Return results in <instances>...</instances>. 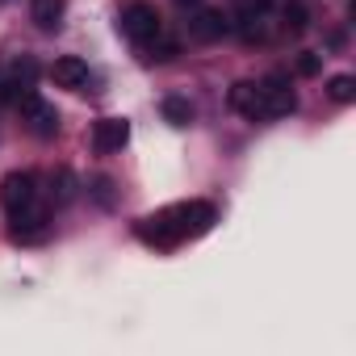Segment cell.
I'll return each instance as SVG.
<instances>
[{
  "label": "cell",
  "mask_w": 356,
  "mask_h": 356,
  "mask_svg": "<svg viewBox=\"0 0 356 356\" xmlns=\"http://www.w3.org/2000/svg\"><path fill=\"white\" fill-rule=\"evenodd\" d=\"M51 76H55V84H63V88H84V84H88V63H84L80 55H63V59H55Z\"/></svg>",
  "instance_id": "30bf717a"
},
{
  "label": "cell",
  "mask_w": 356,
  "mask_h": 356,
  "mask_svg": "<svg viewBox=\"0 0 356 356\" xmlns=\"http://www.w3.org/2000/svg\"><path fill=\"white\" fill-rule=\"evenodd\" d=\"M260 97H264L268 118H289V113L298 109V92L289 88V80H285L281 72H273V76L260 80Z\"/></svg>",
  "instance_id": "5b68a950"
},
{
  "label": "cell",
  "mask_w": 356,
  "mask_h": 356,
  "mask_svg": "<svg viewBox=\"0 0 356 356\" xmlns=\"http://www.w3.org/2000/svg\"><path fill=\"white\" fill-rule=\"evenodd\" d=\"M38 197V181H34V172H9L5 181H0V206H5L9 214H22L30 210Z\"/></svg>",
  "instance_id": "3957f363"
},
{
  "label": "cell",
  "mask_w": 356,
  "mask_h": 356,
  "mask_svg": "<svg viewBox=\"0 0 356 356\" xmlns=\"http://www.w3.org/2000/svg\"><path fill=\"white\" fill-rule=\"evenodd\" d=\"M214 218H218V210H214L210 202H189V206H185V231H189V239L206 235V231L214 227Z\"/></svg>",
  "instance_id": "5bb4252c"
},
{
  "label": "cell",
  "mask_w": 356,
  "mask_h": 356,
  "mask_svg": "<svg viewBox=\"0 0 356 356\" xmlns=\"http://www.w3.org/2000/svg\"><path fill=\"white\" fill-rule=\"evenodd\" d=\"M189 34H193L197 42H218V38L231 34V17H227L222 9H202V13L189 22Z\"/></svg>",
  "instance_id": "9c48e42d"
},
{
  "label": "cell",
  "mask_w": 356,
  "mask_h": 356,
  "mask_svg": "<svg viewBox=\"0 0 356 356\" xmlns=\"http://www.w3.org/2000/svg\"><path fill=\"white\" fill-rule=\"evenodd\" d=\"M88 193L97 197V206H105V210L113 206V181H109V176H97V181L88 185Z\"/></svg>",
  "instance_id": "ac0fdd59"
},
{
  "label": "cell",
  "mask_w": 356,
  "mask_h": 356,
  "mask_svg": "<svg viewBox=\"0 0 356 356\" xmlns=\"http://www.w3.org/2000/svg\"><path fill=\"white\" fill-rule=\"evenodd\" d=\"M76 193H80L76 172H72V168H55V172H51V202H55V206H72Z\"/></svg>",
  "instance_id": "4fadbf2b"
},
{
  "label": "cell",
  "mask_w": 356,
  "mask_h": 356,
  "mask_svg": "<svg viewBox=\"0 0 356 356\" xmlns=\"http://www.w3.org/2000/svg\"><path fill=\"white\" fill-rule=\"evenodd\" d=\"M126 138H130V122H126V118H101V122L92 126V147H97L101 155L122 151Z\"/></svg>",
  "instance_id": "ba28073f"
},
{
  "label": "cell",
  "mask_w": 356,
  "mask_h": 356,
  "mask_svg": "<svg viewBox=\"0 0 356 356\" xmlns=\"http://www.w3.org/2000/svg\"><path fill=\"white\" fill-rule=\"evenodd\" d=\"M122 30H126V38H134L138 47H147V42H155L159 34H163V22H159V13L151 9V5H130L126 13H122Z\"/></svg>",
  "instance_id": "277c9868"
},
{
  "label": "cell",
  "mask_w": 356,
  "mask_h": 356,
  "mask_svg": "<svg viewBox=\"0 0 356 356\" xmlns=\"http://www.w3.org/2000/svg\"><path fill=\"white\" fill-rule=\"evenodd\" d=\"M306 26H310V13H306V5H285V30L289 34H306Z\"/></svg>",
  "instance_id": "e0dca14e"
},
{
  "label": "cell",
  "mask_w": 356,
  "mask_h": 356,
  "mask_svg": "<svg viewBox=\"0 0 356 356\" xmlns=\"http://www.w3.org/2000/svg\"><path fill=\"white\" fill-rule=\"evenodd\" d=\"M227 101H231V109H235L239 118H248V122H268V109H264L260 84H252V80H235L231 92H227Z\"/></svg>",
  "instance_id": "8992f818"
},
{
  "label": "cell",
  "mask_w": 356,
  "mask_h": 356,
  "mask_svg": "<svg viewBox=\"0 0 356 356\" xmlns=\"http://www.w3.org/2000/svg\"><path fill=\"white\" fill-rule=\"evenodd\" d=\"M318 72H323V55L302 51V55H298V76H318Z\"/></svg>",
  "instance_id": "d6986e66"
},
{
  "label": "cell",
  "mask_w": 356,
  "mask_h": 356,
  "mask_svg": "<svg viewBox=\"0 0 356 356\" xmlns=\"http://www.w3.org/2000/svg\"><path fill=\"white\" fill-rule=\"evenodd\" d=\"M17 109H22V122H26L38 138H55V134H59V109H55L51 101H42L38 92H26V97L17 101Z\"/></svg>",
  "instance_id": "7a4b0ae2"
},
{
  "label": "cell",
  "mask_w": 356,
  "mask_h": 356,
  "mask_svg": "<svg viewBox=\"0 0 356 356\" xmlns=\"http://www.w3.org/2000/svg\"><path fill=\"white\" fill-rule=\"evenodd\" d=\"M159 109H163V122H172V126H189V122H193V105H189V97H176V92H172V97H163Z\"/></svg>",
  "instance_id": "9a60e30c"
},
{
  "label": "cell",
  "mask_w": 356,
  "mask_h": 356,
  "mask_svg": "<svg viewBox=\"0 0 356 356\" xmlns=\"http://www.w3.org/2000/svg\"><path fill=\"white\" fill-rule=\"evenodd\" d=\"M327 97L339 101V105L356 101V80H352V76H331V80H327Z\"/></svg>",
  "instance_id": "2e32d148"
},
{
  "label": "cell",
  "mask_w": 356,
  "mask_h": 356,
  "mask_svg": "<svg viewBox=\"0 0 356 356\" xmlns=\"http://www.w3.org/2000/svg\"><path fill=\"white\" fill-rule=\"evenodd\" d=\"M264 17H268V0H239L235 9V30L243 42H260L264 38Z\"/></svg>",
  "instance_id": "52a82bcc"
},
{
  "label": "cell",
  "mask_w": 356,
  "mask_h": 356,
  "mask_svg": "<svg viewBox=\"0 0 356 356\" xmlns=\"http://www.w3.org/2000/svg\"><path fill=\"white\" fill-rule=\"evenodd\" d=\"M138 235L147 243H155V248H176L181 239H189V231H185V206H172V210H163L155 218H143Z\"/></svg>",
  "instance_id": "6da1fadb"
},
{
  "label": "cell",
  "mask_w": 356,
  "mask_h": 356,
  "mask_svg": "<svg viewBox=\"0 0 356 356\" xmlns=\"http://www.w3.org/2000/svg\"><path fill=\"white\" fill-rule=\"evenodd\" d=\"M0 5H5V0H0Z\"/></svg>",
  "instance_id": "7402d4cb"
},
{
  "label": "cell",
  "mask_w": 356,
  "mask_h": 356,
  "mask_svg": "<svg viewBox=\"0 0 356 356\" xmlns=\"http://www.w3.org/2000/svg\"><path fill=\"white\" fill-rule=\"evenodd\" d=\"M13 222H17V227H13V239H17V243H34V239L47 235V214L34 210V206L22 210V214H13Z\"/></svg>",
  "instance_id": "7c38bea8"
},
{
  "label": "cell",
  "mask_w": 356,
  "mask_h": 356,
  "mask_svg": "<svg viewBox=\"0 0 356 356\" xmlns=\"http://www.w3.org/2000/svg\"><path fill=\"white\" fill-rule=\"evenodd\" d=\"M147 47H151V59H159V63L176 59V42H159V38H155V42H147Z\"/></svg>",
  "instance_id": "ffe728a7"
},
{
  "label": "cell",
  "mask_w": 356,
  "mask_h": 356,
  "mask_svg": "<svg viewBox=\"0 0 356 356\" xmlns=\"http://www.w3.org/2000/svg\"><path fill=\"white\" fill-rule=\"evenodd\" d=\"M63 13H67V0H30V17L38 30H59L63 26Z\"/></svg>",
  "instance_id": "8fae6325"
},
{
  "label": "cell",
  "mask_w": 356,
  "mask_h": 356,
  "mask_svg": "<svg viewBox=\"0 0 356 356\" xmlns=\"http://www.w3.org/2000/svg\"><path fill=\"white\" fill-rule=\"evenodd\" d=\"M181 5H197V0H181Z\"/></svg>",
  "instance_id": "44dd1931"
}]
</instances>
